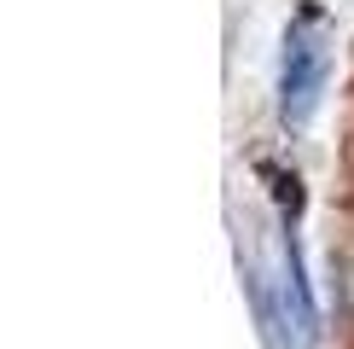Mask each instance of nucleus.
<instances>
[{
  "label": "nucleus",
  "mask_w": 354,
  "mask_h": 349,
  "mask_svg": "<svg viewBox=\"0 0 354 349\" xmlns=\"http://www.w3.org/2000/svg\"><path fill=\"white\" fill-rule=\"evenodd\" d=\"M331 76V24L326 12L308 0L285 29V53H279V123L285 128H308V116L319 111Z\"/></svg>",
  "instance_id": "nucleus-2"
},
{
  "label": "nucleus",
  "mask_w": 354,
  "mask_h": 349,
  "mask_svg": "<svg viewBox=\"0 0 354 349\" xmlns=\"http://www.w3.org/2000/svg\"><path fill=\"white\" fill-rule=\"evenodd\" d=\"M244 291H250V309H256V326L268 338V349H308L314 343V297L302 285V256L285 233L268 251L244 256Z\"/></svg>",
  "instance_id": "nucleus-1"
}]
</instances>
